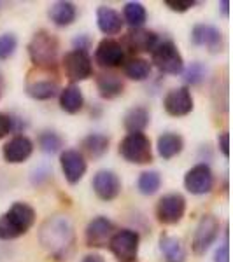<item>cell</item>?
I'll return each instance as SVG.
<instances>
[{
    "label": "cell",
    "mask_w": 233,
    "mask_h": 262,
    "mask_svg": "<svg viewBox=\"0 0 233 262\" xmlns=\"http://www.w3.org/2000/svg\"><path fill=\"white\" fill-rule=\"evenodd\" d=\"M156 149H158V154L162 156L163 159H172L176 156H179L184 149V140L181 135L172 133V131H167V133L160 135L158 142H156Z\"/></svg>",
    "instance_id": "obj_23"
},
{
    "label": "cell",
    "mask_w": 233,
    "mask_h": 262,
    "mask_svg": "<svg viewBox=\"0 0 233 262\" xmlns=\"http://www.w3.org/2000/svg\"><path fill=\"white\" fill-rule=\"evenodd\" d=\"M125 48L114 39H104L95 49V61L104 69H116L125 63Z\"/></svg>",
    "instance_id": "obj_14"
},
{
    "label": "cell",
    "mask_w": 233,
    "mask_h": 262,
    "mask_svg": "<svg viewBox=\"0 0 233 262\" xmlns=\"http://www.w3.org/2000/svg\"><path fill=\"white\" fill-rule=\"evenodd\" d=\"M0 95H2V91H0Z\"/></svg>",
    "instance_id": "obj_41"
},
{
    "label": "cell",
    "mask_w": 233,
    "mask_h": 262,
    "mask_svg": "<svg viewBox=\"0 0 233 262\" xmlns=\"http://www.w3.org/2000/svg\"><path fill=\"white\" fill-rule=\"evenodd\" d=\"M39 145L42 152H46V154H56L62 149L63 140L60 135L54 133V131H44L39 137Z\"/></svg>",
    "instance_id": "obj_31"
},
{
    "label": "cell",
    "mask_w": 233,
    "mask_h": 262,
    "mask_svg": "<svg viewBox=\"0 0 233 262\" xmlns=\"http://www.w3.org/2000/svg\"><path fill=\"white\" fill-rule=\"evenodd\" d=\"M207 75V69L202 65L200 61H195L188 67V70L184 72V81L188 84H200Z\"/></svg>",
    "instance_id": "obj_33"
},
{
    "label": "cell",
    "mask_w": 233,
    "mask_h": 262,
    "mask_svg": "<svg viewBox=\"0 0 233 262\" xmlns=\"http://www.w3.org/2000/svg\"><path fill=\"white\" fill-rule=\"evenodd\" d=\"M12 117L7 116V114L0 112V140H2L4 137H7V135L12 131Z\"/></svg>",
    "instance_id": "obj_35"
},
{
    "label": "cell",
    "mask_w": 233,
    "mask_h": 262,
    "mask_svg": "<svg viewBox=\"0 0 233 262\" xmlns=\"http://www.w3.org/2000/svg\"><path fill=\"white\" fill-rule=\"evenodd\" d=\"M121 262H139L137 259H132V260H121Z\"/></svg>",
    "instance_id": "obj_40"
},
{
    "label": "cell",
    "mask_w": 233,
    "mask_h": 262,
    "mask_svg": "<svg viewBox=\"0 0 233 262\" xmlns=\"http://www.w3.org/2000/svg\"><path fill=\"white\" fill-rule=\"evenodd\" d=\"M165 6L173 12H186L197 6L195 0H165Z\"/></svg>",
    "instance_id": "obj_34"
},
{
    "label": "cell",
    "mask_w": 233,
    "mask_h": 262,
    "mask_svg": "<svg viewBox=\"0 0 233 262\" xmlns=\"http://www.w3.org/2000/svg\"><path fill=\"white\" fill-rule=\"evenodd\" d=\"M120 154L125 161L147 164L152 161L151 140L146 133H128L120 143Z\"/></svg>",
    "instance_id": "obj_5"
},
{
    "label": "cell",
    "mask_w": 233,
    "mask_h": 262,
    "mask_svg": "<svg viewBox=\"0 0 233 262\" xmlns=\"http://www.w3.org/2000/svg\"><path fill=\"white\" fill-rule=\"evenodd\" d=\"M27 95L30 96L33 100H39V101H46L51 100L58 95L60 91V86L54 79H48V77H42V79H28L27 81Z\"/></svg>",
    "instance_id": "obj_20"
},
{
    "label": "cell",
    "mask_w": 233,
    "mask_h": 262,
    "mask_svg": "<svg viewBox=\"0 0 233 262\" xmlns=\"http://www.w3.org/2000/svg\"><path fill=\"white\" fill-rule=\"evenodd\" d=\"M60 42L48 30H39L28 42V56L39 70L54 69L58 60Z\"/></svg>",
    "instance_id": "obj_3"
},
{
    "label": "cell",
    "mask_w": 233,
    "mask_h": 262,
    "mask_svg": "<svg viewBox=\"0 0 233 262\" xmlns=\"http://www.w3.org/2000/svg\"><path fill=\"white\" fill-rule=\"evenodd\" d=\"M162 187V175H160L156 170L151 171H142L141 177L137 180V189L139 192L144 194V196H152L156 194Z\"/></svg>",
    "instance_id": "obj_30"
},
{
    "label": "cell",
    "mask_w": 233,
    "mask_h": 262,
    "mask_svg": "<svg viewBox=\"0 0 233 262\" xmlns=\"http://www.w3.org/2000/svg\"><path fill=\"white\" fill-rule=\"evenodd\" d=\"M149 121H151V116H149V111L146 107H133L130 108L128 112L125 114L123 117V126L128 133H144V129L149 126Z\"/></svg>",
    "instance_id": "obj_24"
},
{
    "label": "cell",
    "mask_w": 233,
    "mask_h": 262,
    "mask_svg": "<svg viewBox=\"0 0 233 262\" xmlns=\"http://www.w3.org/2000/svg\"><path fill=\"white\" fill-rule=\"evenodd\" d=\"M60 166L63 171V177L70 185H75L84 177L88 170L86 158L83 156L81 150L67 149L60 154Z\"/></svg>",
    "instance_id": "obj_13"
},
{
    "label": "cell",
    "mask_w": 233,
    "mask_h": 262,
    "mask_svg": "<svg viewBox=\"0 0 233 262\" xmlns=\"http://www.w3.org/2000/svg\"><path fill=\"white\" fill-rule=\"evenodd\" d=\"M186 213V198L179 192H170L160 198L156 205V219L163 226H173L183 221Z\"/></svg>",
    "instance_id": "obj_9"
},
{
    "label": "cell",
    "mask_w": 233,
    "mask_h": 262,
    "mask_svg": "<svg viewBox=\"0 0 233 262\" xmlns=\"http://www.w3.org/2000/svg\"><path fill=\"white\" fill-rule=\"evenodd\" d=\"M63 70H65L67 79L74 82H81L91 77L93 74V63L88 54V51L72 49L63 56Z\"/></svg>",
    "instance_id": "obj_7"
},
{
    "label": "cell",
    "mask_w": 233,
    "mask_h": 262,
    "mask_svg": "<svg viewBox=\"0 0 233 262\" xmlns=\"http://www.w3.org/2000/svg\"><path fill=\"white\" fill-rule=\"evenodd\" d=\"M81 262H105V259L99 253H88V255H84V259Z\"/></svg>",
    "instance_id": "obj_38"
},
{
    "label": "cell",
    "mask_w": 233,
    "mask_h": 262,
    "mask_svg": "<svg viewBox=\"0 0 233 262\" xmlns=\"http://www.w3.org/2000/svg\"><path fill=\"white\" fill-rule=\"evenodd\" d=\"M160 252H162L165 262H186V250L183 242L176 236L167 234V232H162V236H160Z\"/></svg>",
    "instance_id": "obj_22"
},
{
    "label": "cell",
    "mask_w": 233,
    "mask_h": 262,
    "mask_svg": "<svg viewBox=\"0 0 233 262\" xmlns=\"http://www.w3.org/2000/svg\"><path fill=\"white\" fill-rule=\"evenodd\" d=\"M109 142L111 140H109L107 135L91 133V135H88V137L83 138L81 147H83V152L86 156H90V158H93V159H99L109 150Z\"/></svg>",
    "instance_id": "obj_27"
},
{
    "label": "cell",
    "mask_w": 233,
    "mask_h": 262,
    "mask_svg": "<svg viewBox=\"0 0 233 262\" xmlns=\"http://www.w3.org/2000/svg\"><path fill=\"white\" fill-rule=\"evenodd\" d=\"M219 229H221V224H219L218 217L212 213H207L198 221L197 229L193 234L191 242V250L195 255H205L207 250L214 245V242L219 236Z\"/></svg>",
    "instance_id": "obj_6"
},
{
    "label": "cell",
    "mask_w": 233,
    "mask_h": 262,
    "mask_svg": "<svg viewBox=\"0 0 233 262\" xmlns=\"http://www.w3.org/2000/svg\"><path fill=\"white\" fill-rule=\"evenodd\" d=\"M139 245H141V236L137 231L132 229H120L116 231L109 239V250L116 259L121 260H132L137 259Z\"/></svg>",
    "instance_id": "obj_8"
},
{
    "label": "cell",
    "mask_w": 233,
    "mask_h": 262,
    "mask_svg": "<svg viewBox=\"0 0 233 262\" xmlns=\"http://www.w3.org/2000/svg\"><path fill=\"white\" fill-rule=\"evenodd\" d=\"M184 187L188 192L195 194V196H203L209 194L214 187V173L210 170L209 164L200 163L189 168L184 175Z\"/></svg>",
    "instance_id": "obj_10"
},
{
    "label": "cell",
    "mask_w": 233,
    "mask_h": 262,
    "mask_svg": "<svg viewBox=\"0 0 233 262\" xmlns=\"http://www.w3.org/2000/svg\"><path fill=\"white\" fill-rule=\"evenodd\" d=\"M158 42V35L146 28H132L125 35V44L132 53H152Z\"/></svg>",
    "instance_id": "obj_18"
},
{
    "label": "cell",
    "mask_w": 233,
    "mask_h": 262,
    "mask_svg": "<svg viewBox=\"0 0 233 262\" xmlns=\"http://www.w3.org/2000/svg\"><path fill=\"white\" fill-rule=\"evenodd\" d=\"M218 145H219V149H221L224 158H228V156H230V135H228V131H223V133L219 135Z\"/></svg>",
    "instance_id": "obj_36"
},
{
    "label": "cell",
    "mask_w": 233,
    "mask_h": 262,
    "mask_svg": "<svg viewBox=\"0 0 233 262\" xmlns=\"http://www.w3.org/2000/svg\"><path fill=\"white\" fill-rule=\"evenodd\" d=\"M123 18L116 9L109 6H100L96 9V27L105 35H118L123 30Z\"/></svg>",
    "instance_id": "obj_19"
},
{
    "label": "cell",
    "mask_w": 233,
    "mask_h": 262,
    "mask_svg": "<svg viewBox=\"0 0 233 262\" xmlns=\"http://www.w3.org/2000/svg\"><path fill=\"white\" fill-rule=\"evenodd\" d=\"M116 227L109 221L107 217H95L93 221L88 222L86 231H84V238H86V245L90 248H104L109 245V239L114 234Z\"/></svg>",
    "instance_id": "obj_12"
},
{
    "label": "cell",
    "mask_w": 233,
    "mask_h": 262,
    "mask_svg": "<svg viewBox=\"0 0 233 262\" xmlns=\"http://www.w3.org/2000/svg\"><path fill=\"white\" fill-rule=\"evenodd\" d=\"M214 262H230V248H228V243L221 245V247L216 250Z\"/></svg>",
    "instance_id": "obj_37"
},
{
    "label": "cell",
    "mask_w": 233,
    "mask_h": 262,
    "mask_svg": "<svg viewBox=\"0 0 233 262\" xmlns=\"http://www.w3.org/2000/svg\"><path fill=\"white\" fill-rule=\"evenodd\" d=\"M39 242L56 260H62L74 245V227L63 215L46 219L39 231Z\"/></svg>",
    "instance_id": "obj_1"
},
{
    "label": "cell",
    "mask_w": 233,
    "mask_h": 262,
    "mask_svg": "<svg viewBox=\"0 0 233 262\" xmlns=\"http://www.w3.org/2000/svg\"><path fill=\"white\" fill-rule=\"evenodd\" d=\"M93 191L102 201H112L121 192V179L112 170H100L91 180Z\"/></svg>",
    "instance_id": "obj_15"
},
{
    "label": "cell",
    "mask_w": 233,
    "mask_h": 262,
    "mask_svg": "<svg viewBox=\"0 0 233 262\" xmlns=\"http://www.w3.org/2000/svg\"><path fill=\"white\" fill-rule=\"evenodd\" d=\"M48 16L56 27H70L77 18V7L72 2L60 0V2L51 4L48 9Z\"/></svg>",
    "instance_id": "obj_21"
},
{
    "label": "cell",
    "mask_w": 233,
    "mask_h": 262,
    "mask_svg": "<svg viewBox=\"0 0 233 262\" xmlns=\"http://www.w3.org/2000/svg\"><path fill=\"white\" fill-rule=\"evenodd\" d=\"M195 107L193 96L188 86H181L176 90H170L163 98V108L172 117H184L191 114Z\"/></svg>",
    "instance_id": "obj_11"
},
{
    "label": "cell",
    "mask_w": 233,
    "mask_h": 262,
    "mask_svg": "<svg viewBox=\"0 0 233 262\" xmlns=\"http://www.w3.org/2000/svg\"><path fill=\"white\" fill-rule=\"evenodd\" d=\"M151 61L160 72L168 75H179L184 70L183 54L172 40L158 42V46L151 53Z\"/></svg>",
    "instance_id": "obj_4"
},
{
    "label": "cell",
    "mask_w": 233,
    "mask_h": 262,
    "mask_svg": "<svg viewBox=\"0 0 233 262\" xmlns=\"http://www.w3.org/2000/svg\"><path fill=\"white\" fill-rule=\"evenodd\" d=\"M33 152V142L27 135H16L12 137L6 145L2 147V156L6 163L9 164H20L25 163Z\"/></svg>",
    "instance_id": "obj_16"
},
{
    "label": "cell",
    "mask_w": 233,
    "mask_h": 262,
    "mask_svg": "<svg viewBox=\"0 0 233 262\" xmlns=\"http://www.w3.org/2000/svg\"><path fill=\"white\" fill-rule=\"evenodd\" d=\"M95 82H96L99 95L104 100L118 98L120 95H123V90H125V84H123V81L114 74H100Z\"/></svg>",
    "instance_id": "obj_25"
},
{
    "label": "cell",
    "mask_w": 233,
    "mask_h": 262,
    "mask_svg": "<svg viewBox=\"0 0 233 262\" xmlns=\"http://www.w3.org/2000/svg\"><path fill=\"white\" fill-rule=\"evenodd\" d=\"M60 107L67 114H77L83 111L84 96L83 91L75 84H70V86L60 90Z\"/></svg>",
    "instance_id": "obj_26"
},
{
    "label": "cell",
    "mask_w": 233,
    "mask_h": 262,
    "mask_svg": "<svg viewBox=\"0 0 233 262\" xmlns=\"http://www.w3.org/2000/svg\"><path fill=\"white\" fill-rule=\"evenodd\" d=\"M147 19V11L141 2H126L123 7V21L130 25L132 28H142V25Z\"/></svg>",
    "instance_id": "obj_29"
},
{
    "label": "cell",
    "mask_w": 233,
    "mask_h": 262,
    "mask_svg": "<svg viewBox=\"0 0 233 262\" xmlns=\"http://www.w3.org/2000/svg\"><path fill=\"white\" fill-rule=\"evenodd\" d=\"M37 219L35 210L27 203H14L4 215H0V239H16L27 234Z\"/></svg>",
    "instance_id": "obj_2"
},
{
    "label": "cell",
    "mask_w": 233,
    "mask_h": 262,
    "mask_svg": "<svg viewBox=\"0 0 233 262\" xmlns=\"http://www.w3.org/2000/svg\"><path fill=\"white\" fill-rule=\"evenodd\" d=\"M191 42L195 46L209 49L210 53H216L223 46V33L212 25H195L191 30Z\"/></svg>",
    "instance_id": "obj_17"
},
{
    "label": "cell",
    "mask_w": 233,
    "mask_h": 262,
    "mask_svg": "<svg viewBox=\"0 0 233 262\" xmlns=\"http://www.w3.org/2000/svg\"><path fill=\"white\" fill-rule=\"evenodd\" d=\"M219 6H221V9H223V12H224V16H228V7H230V2H228V0H223V2L219 4Z\"/></svg>",
    "instance_id": "obj_39"
},
{
    "label": "cell",
    "mask_w": 233,
    "mask_h": 262,
    "mask_svg": "<svg viewBox=\"0 0 233 262\" xmlns=\"http://www.w3.org/2000/svg\"><path fill=\"white\" fill-rule=\"evenodd\" d=\"M123 72L128 79L132 81H146L147 77L151 75V63L144 58L139 56H132L128 60H125L123 63Z\"/></svg>",
    "instance_id": "obj_28"
},
{
    "label": "cell",
    "mask_w": 233,
    "mask_h": 262,
    "mask_svg": "<svg viewBox=\"0 0 233 262\" xmlns=\"http://www.w3.org/2000/svg\"><path fill=\"white\" fill-rule=\"evenodd\" d=\"M18 48V39L14 33H2L0 35V61L9 60Z\"/></svg>",
    "instance_id": "obj_32"
}]
</instances>
